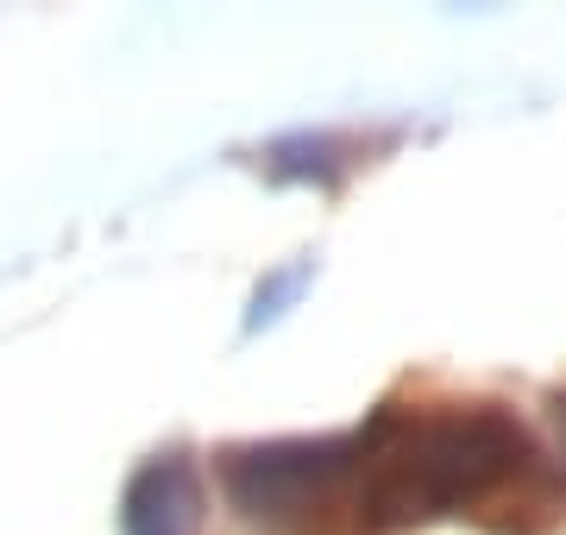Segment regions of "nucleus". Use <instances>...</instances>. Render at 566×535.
I'll return each mask as SVG.
<instances>
[{
    "label": "nucleus",
    "mask_w": 566,
    "mask_h": 535,
    "mask_svg": "<svg viewBox=\"0 0 566 535\" xmlns=\"http://www.w3.org/2000/svg\"><path fill=\"white\" fill-rule=\"evenodd\" d=\"M528 434L491 403L472 410H378L353 434V511L365 529L460 516L523 473Z\"/></svg>",
    "instance_id": "1"
},
{
    "label": "nucleus",
    "mask_w": 566,
    "mask_h": 535,
    "mask_svg": "<svg viewBox=\"0 0 566 535\" xmlns=\"http://www.w3.org/2000/svg\"><path fill=\"white\" fill-rule=\"evenodd\" d=\"M196 523V473L189 460H151L126 492V535H189Z\"/></svg>",
    "instance_id": "3"
},
{
    "label": "nucleus",
    "mask_w": 566,
    "mask_h": 535,
    "mask_svg": "<svg viewBox=\"0 0 566 535\" xmlns=\"http://www.w3.org/2000/svg\"><path fill=\"white\" fill-rule=\"evenodd\" d=\"M560 429H566V403H560Z\"/></svg>",
    "instance_id": "5"
},
{
    "label": "nucleus",
    "mask_w": 566,
    "mask_h": 535,
    "mask_svg": "<svg viewBox=\"0 0 566 535\" xmlns=\"http://www.w3.org/2000/svg\"><path fill=\"white\" fill-rule=\"evenodd\" d=\"M303 284H308V265H290L271 290H259V303H252V328H259V322H271V315H283L277 303H283V296H296Z\"/></svg>",
    "instance_id": "4"
},
{
    "label": "nucleus",
    "mask_w": 566,
    "mask_h": 535,
    "mask_svg": "<svg viewBox=\"0 0 566 535\" xmlns=\"http://www.w3.org/2000/svg\"><path fill=\"white\" fill-rule=\"evenodd\" d=\"M221 485L245 516H264V523H283V516H303V511H327V504L353 485V434L233 448L221 460Z\"/></svg>",
    "instance_id": "2"
}]
</instances>
